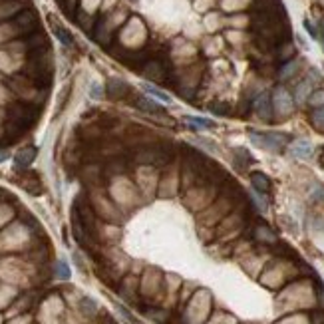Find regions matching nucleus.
<instances>
[{
	"label": "nucleus",
	"instance_id": "obj_1",
	"mask_svg": "<svg viewBox=\"0 0 324 324\" xmlns=\"http://www.w3.org/2000/svg\"><path fill=\"white\" fill-rule=\"evenodd\" d=\"M6 118L10 124L20 126L22 130L30 128L38 118V107L32 103H10L6 110Z\"/></svg>",
	"mask_w": 324,
	"mask_h": 324
},
{
	"label": "nucleus",
	"instance_id": "obj_2",
	"mask_svg": "<svg viewBox=\"0 0 324 324\" xmlns=\"http://www.w3.org/2000/svg\"><path fill=\"white\" fill-rule=\"evenodd\" d=\"M251 141L266 151H283L289 137L283 133H259V131H251Z\"/></svg>",
	"mask_w": 324,
	"mask_h": 324
},
{
	"label": "nucleus",
	"instance_id": "obj_3",
	"mask_svg": "<svg viewBox=\"0 0 324 324\" xmlns=\"http://www.w3.org/2000/svg\"><path fill=\"white\" fill-rule=\"evenodd\" d=\"M167 159H171V153H167V149H163L159 145H149L137 153V161L145 165H161Z\"/></svg>",
	"mask_w": 324,
	"mask_h": 324
},
{
	"label": "nucleus",
	"instance_id": "obj_4",
	"mask_svg": "<svg viewBox=\"0 0 324 324\" xmlns=\"http://www.w3.org/2000/svg\"><path fill=\"white\" fill-rule=\"evenodd\" d=\"M253 107H255V114L259 116L260 120H266V122L273 120V103H271L268 94H260V96L255 99Z\"/></svg>",
	"mask_w": 324,
	"mask_h": 324
},
{
	"label": "nucleus",
	"instance_id": "obj_5",
	"mask_svg": "<svg viewBox=\"0 0 324 324\" xmlns=\"http://www.w3.org/2000/svg\"><path fill=\"white\" fill-rule=\"evenodd\" d=\"M105 92H107V96L114 97V99H122V97H126L128 94H130V86H128L124 80L112 78V80H107Z\"/></svg>",
	"mask_w": 324,
	"mask_h": 324
},
{
	"label": "nucleus",
	"instance_id": "obj_6",
	"mask_svg": "<svg viewBox=\"0 0 324 324\" xmlns=\"http://www.w3.org/2000/svg\"><path fill=\"white\" fill-rule=\"evenodd\" d=\"M291 155L296 159H310L312 157V143L306 139H296L291 145Z\"/></svg>",
	"mask_w": 324,
	"mask_h": 324
},
{
	"label": "nucleus",
	"instance_id": "obj_7",
	"mask_svg": "<svg viewBox=\"0 0 324 324\" xmlns=\"http://www.w3.org/2000/svg\"><path fill=\"white\" fill-rule=\"evenodd\" d=\"M36 159V147L32 145H28V147H22L16 155H14V165H16V169H24V167H28L30 163Z\"/></svg>",
	"mask_w": 324,
	"mask_h": 324
},
{
	"label": "nucleus",
	"instance_id": "obj_8",
	"mask_svg": "<svg viewBox=\"0 0 324 324\" xmlns=\"http://www.w3.org/2000/svg\"><path fill=\"white\" fill-rule=\"evenodd\" d=\"M135 107L137 110H141V112H145V114H163V105L159 101H155V99H149V97H135Z\"/></svg>",
	"mask_w": 324,
	"mask_h": 324
},
{
	"label": "nucleus",
	"instance_id": "obj_9",
	"mask_svg": "<svg viewBox=\"0 0 324 324\" xmlns=\"http://www.w3.org/2000/svg\"><path fill=\"white\" fill-rule=\"evenodd\" d=\"M16 26H18V30H22V32H32V30H36L38 22H36L34 12L24 10L22 14H18V18H16Z\"/></svg>",
	"mask_w": 324,
	"mask_h": 324
},
{
	"label": "nucleus",
	"instance_id": "obj_10",
	"mask_svg": "<svg viewBox=\"0 0 324 324\" xmlns=\"http://www.w3.org/2000/svg\"><path fill=\"white\" fill-rule=\"evenodd\" d=\"M251 183H253L255 191L260 193V195H266L268 191H271V179H268L264 173H260V171L251 173Z\"/></svg>",
	"mask_w": 324,
	"mask_h": 324
},
{
	"label": "nucleus",
	"instance_id": "obj_11",
	"mask_svg": "<svg viewBox=\"0 0 324 324\" xmlns=\"http://www.w3.org/2000/svg\"><path fill=\"white\" fill-rule=\"evenodd\" d=\"M275 105H277V110H279L281 114H289V112H291L292 99H291V96L287 94V90L279 88V90L275 92Z\"/></svg>",
	"mask_w": 324,
	"mask_h": 324
},
{
	"label": "nucleus",
	"instance_id": "obj_12",
	"mask_svg": "<svg viewBox=\"0 0 324 324\" xmlns=\"http://www.w3.org/2000/svg\"><path fill=\"white\" fill-rule=\"evenodd\" d=\"M143 74L151 80H163V74H165V68L159 60H149L147 64L143 66Z\"/></svg>",
	"mask_w": 324,
	"mask_h": 324
},
{
	"label": "nucleus",
	"instance_id": "obj_13",
	"mask_svg": "<svg viewBox=\"0 0 324 324\" xmlns=\"http://www.w3.org/2000/svg\"><path fill=\"white\" fill-rule=\"evenodd\" d=\"M233 159H235V165L239 167V171H245V169H247V165L253 161V159H251V155H249L245 149H235Z\"/></svg>",
	"mask_w": 324,
	"mask_h": 324
},
{
	"label": "nucleus",
	"instance_id": "obj_14",
	"mask_svg": "<svg viewBox=\"0 0 324 324\" xmlns=\"http://www.w3.org/2000/svg\"><path fill=\"white\" fill-rule=\"evenodd\" d=\"M310 88H312V76L308 78V80H304L302 84H298V88H296V101H304L306 97H308V92H310Z\"/></svg>",
	"mask_w": 324,
	"mask_h": 324
},
{
	"label": "nucleus",
	"instance_id": "obj_15",
	"mask_svg": "<svg viewBox=\"0 0 324 324\" xmlns=\"http://www.w3.org/2000/svg\"><path fill=\"white\" fill-rule=\"evenodd\" d=\"M255 237L259 239V241H264V243H277V235L271 231L268 227H264V225H260L257 227L255 231Z\"/></svg>",
	"mask_w": 324,
	"mask_h": 324
},
{
	"label": "nucleus",
	"instance_id": "obj_16",
	"mask_svg": "<svg viewBox=\"0 0 324 324\" xmlns=\"http://www.w3.org/2000/svg\"><path fill=\"white\" fill-rule=\"evenodd\" d=\"M185 122H187L189 126L197 128V130H211V128H213V124H211L207 118H195V116H187V118H185Z\"/></svg>",
	"mask_w": 324,
	"mask_h": 324
},
{
	"label": "nucleus",
	"instance_id": "obj_17",
	"mask_svg": "<svg viewBox=\"0 0 324 324\" xmlns=\"http://www.w3.org/2000/svg\"><path fill=\"white\" fill-rule=\"evenodd\" d=\"M52 28H54V34H56V38H58V40H60V42H62L64 46H72L74 38H72V34L68 32L64 26H60V24H54Z\"/></svg>",
	"mask_w": 324,
	"mask_h": 324
},
{
	"label": "nucleus",
	"instance_id": "obj_18",
	"mask_svg": "<svg viewBox=\"0 0 324 324\" xmlns=\"http://www.w3.org/2000/svg\"><path fill=\"white\" fill-rule=\"evenodd\" d=\"M80 310L86 314V316H94L97 312V304L96 300H92V298H82V302H80Z\"/></svg>",
	"mask_w": 324,
	"mask_h": 324
},
{
	"label": "nucleus",
	"instance_id": "obj_19",
	"mask_svg": "<svg viewBox=\"0 0 324 324\" xmlns=\"http://www.w3.org/2000/svg\"><path fill=\"white\" fill-rule=\"evenodd\" d=\"M296 68H298V62H296V60H292V62H289V64H285L283 68H281L279 76H281L283 80H287V78H291L292 74L296 72Z\"/></svg>",
	"mask_w": 324,
	"mask_h": 324
},
{
	"label": "nucleus",
	"instance_id": "obj_20",
	"mask_svg": "<svg viewBox=\"0 0 324 324\" xmlns=\"http://www.w3.org/2000/svg\"><path fill=\"white\" fill-rule=\"evenodd\" d=\"M143 90L147 92V94H151V96H155L159 101H171V97L167 96V94H163L161 90H157V88H153V86H149V84H145L143 86Z\"/></svg>",
	"mask_w": 324,
	"mask_h": 324
},
{
	"label": "nucleus",
	"instance_id": "obj_21",
	"mask_svg": "<svg viewBox=\"0 0 324 324\" xmlns=\"http://www.w3.org/2000/svg\"><path fill=\"white\" fill-rule=\"evenodd\" d=\"M308 101H310V105H314V107H322L324 105V90H316V92H312V94L308 96Z\"/></svg>",
	"mask_w": 324,
	"mask_h": 324
},
{
	"label": "nucleus",
	"instance_id": "obj_22",
	"mask_svg": "<svg viewBox=\"0 0 324 324\" xmlns=\"http://www.w3.org/2000/svg\"><path fill=\"white\" fill-rule=\"evenodd\" d=\"M46 42V38H44V34H34L32 38L28 40V48L30 50H38L40 52V48H42V44Z\"/></svg>",
	"mask_w": 324,
	"mask_h": 324
},
{
	"label": "nucleus",
	"instance_id": "obj_23",
	"mask_svg": "<svg viewBox=\"0 0 324 324\" xmlns=\"http://www.w3.org/2000/svg\"><path fill=\"white\" fill-rule=\"evenodd\" d=\"M56 275H58L62 281H68V279H70V266L66 264V260H58V264H56Z\"/></svg>",
	"mask_w": 324,
	"mask_h": 324
},
{
	"label": "nucleus",
	"instance_id": "obj_24",
	"mask_svg": "<svg viewBox=\"0 0 324 324\" xmlns=\"http://www.w3.org/2000/svg\"><path fill=\"white\" fill-rule=\"evenodd\" d=\"M116 308H118V312L124 316V320H126L128 324H139L137 320H135V318H133V314H131L126 306H122V304H116Z\"/></svg>",
	"mask_w": 324,
	"mask_h": 324
},
{
	"label": "nucleus",
	"instance_id": "obj_25",
	"mask_svg": "<svg viewBox=\"0 0 324 324\" xmlns=\"http://www.w3.org/2000/svg\"><path fill=\"white\" fill-rule=\"evenodd\" d=\"M312 122L316 128H324V107H316L312 112Z\"/></svg>",
	"mask_w": 324,
	"mask_h": 324
},
{
	"label": "nucleus",
	"instance_id": "obj_26",
	"mask_svg": "<svg viewBox=\"0 0 324 324\" xmlns=\"http://www.w3.org/2000/svg\"><path fill=\"white\" fill-rule=\"evenodd\" d=\"M101 96H103V90H101V86H99L97 82H92V84H90V97L99 99Z\"/></svg>",
	"mask_w": 324,
	"mask_h": 324
},
{
	"label": "nucleus",
	"instance_id": "obj_27",
	"mask_svg": "<svg viewBox=\"0 0 324 324\" xmlns=\"http://www.w3.org/2000/svg\"><path fill=\"white\" fill-rule=\"evenodd\" d=\"M147 314L151 318H155V320H165L167 318V312H163V310H147Z\"/></svg>",
	"mask_w": 324,
	"mask_h": 324
},
{
	"label": "nucleus",
	"instance_id": "obj_28",
	"mask_svg": "<svg viewBox=\"0 0 324 324\" xmlns=\"http://www.w3.org/2000/svg\"><path fill=\"white\" fill-rule=\"evenodd\" d=\"M304 26H306V30H308V32L312 34V38H318V30L310 24V20H304Z\"/></svg>",
	"mask_w": 324,
	"mask_h": 324
},
{
	"label": "nucleus",
	"instance_id": "obj_29",
	"mask_svg": "<svg viewBox=\"0 0 324 324\" xmlns=\"http://www.w3.org/2000/svg\"><path fill=\"white\" fill-rule=\"evenodd\" d=\"M213 112H215V114H227L229 110L225 107V103H215V105H213Z\"/></svg>",
	"mask_w": 324,
	"mask_h": 324
},
{
	"label": "nucleus",
	"instance_id": "obj_30",
	"mask_svg": "<svg viewBox=\"0 0 324 324\" xmlns=\"http://www.w3.org/2000/svg\"><path fill=\"white\" fill-rule=\"evenodd\" d=\"M101 324H118V322H116L110 314H103V316H101Z\"/></svg>",
	"mask_w": 324,
	"mask_h": 324
},
{
	"label": "nucleus",
	"instance_id": "obj_31",
	"mask_svg": "<svg viewBox=\"0 0 324 324\" xmlns=\"http://www.w3.org/2000/svg\"><path fill=\"white\" fill-rule=\"evenodd\" d=\"M324 320V314H320V312H316L314 316H312V322L314 324H320Z\"/></svg>",
	"mask_w": 324,
	"mask_h": 324
},
{
	"label": "nucleus",
	"instance_id": "obj_32",
	"mask_svg": "<svg viewBox=\"0 0 324 324\" xmlns=\"http://www.w3.org/2000/svg\"><path fill=\"white\" fill-rule=\"evenodd\" d=\"M6 159H8V151H6V149H0V163L6 161Z\"/></svg>",
	"mask_w": 324,
	"mask_h": 324
},
{
	"label": "nucleus",
	"instance_id": "obj_33",
	"mask_svg": "<svg viewBox=\"0 0 324 324\" xmlns=\"http://www.w3.org/2000/svg\"><path fill=\"white\" fill-rule=\"evenodd\" d=\"M318 38L322 40V44H324V24H322V26H320V32H318Z\"/></svg>",
	"mask_w": 324,
	"mask_h": 324
},
{
	"label": "nucleus",
	"instance_id": "obj_34",
	"mask_svg": "<svg viewBox=\"0 0 324 324\" xmlns=\"http://www.w3.org/2000/svg\"><path fill=\"white\" fill-rule=\"evenodd\" d=\"M0 195H2V191H0Z\"/></svg>",
	"mask_w": 324,
	"mask_h": 324
}]
</instances>
